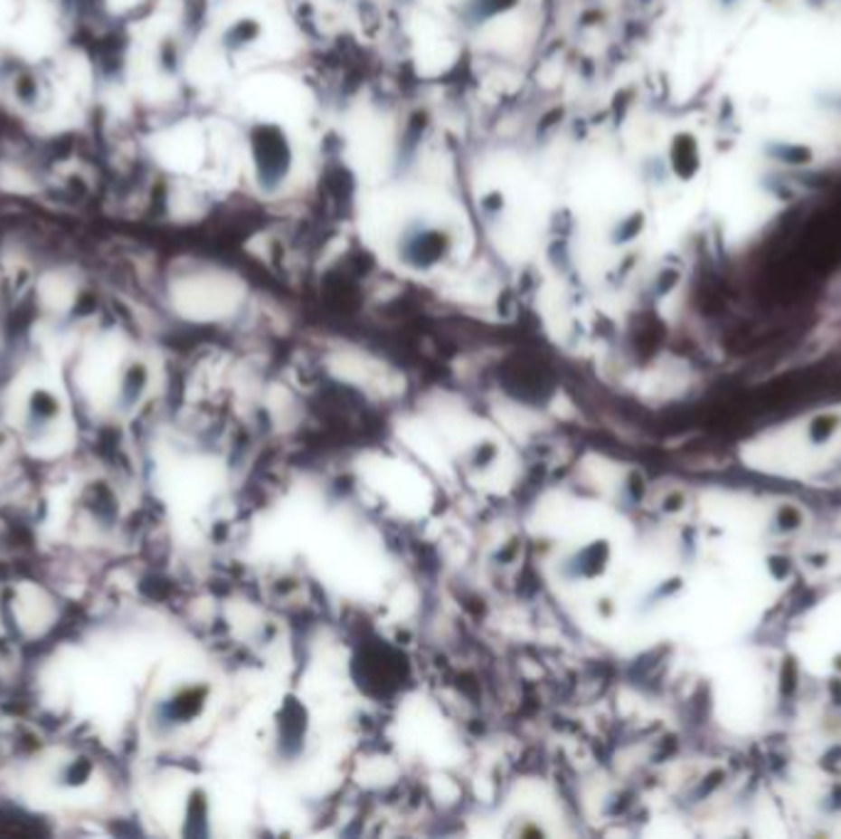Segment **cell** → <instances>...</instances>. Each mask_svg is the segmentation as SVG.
Instances as JSON below:
<instances>
[{
  "mask_svg": "<svg viewBox=\"0 0 841 839\" xmlns=\"http://www.w3.org/2000/svg\"><path fill=\"white\" fill-rule=\"evenodd\" d=\"M249 153L256 180L263 190H276L286 183L293 167V148L276 123H261L249 136Z\"/></svg>",
  "mask_w": 841,
  "mask_h": 839,
  "instance_id": "6da1fadb",
  "label": "cell"
},
{
  "mask_svg": "<svg viewBox=\"0 0 841 839\" xmlns=\"http://www.w3.org/2000/svg\"><path fill=\"white\" fill-rule=\"evenodd\" d=\"M515 3L517 0H470L468 8H465V15L480 25V23L495 20L497 15H505Z\"/></svg>",
  "mask_w": 841,
  "mask_h": 839,
  "instance_id": "7a4b0ae2",
  "label": "cell"
}]
</instances>
